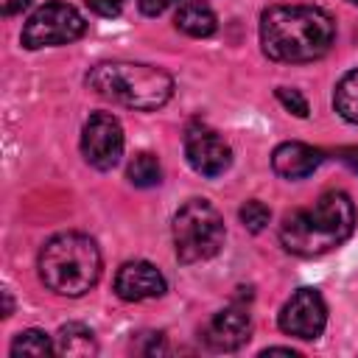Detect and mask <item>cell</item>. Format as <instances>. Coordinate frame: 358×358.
Wrapping results in <instances>:
<instances>
[{
  "label": "cell",
  "instance_id": "obj_12",
  "mask_svg": "<svg viewBox=\"0 0 358 358\" xmlns=\"http://www.w3.org/2000/svg\"><path fill=\"white\" fill-rule=\"evenodd\" d=\"M324 154L308 143H282L271 154V168L282 179H305L322 165Z\"/></svg>",
  "mask_w": 358,
  "mask_h": 358
},
{
  "label": "cell",
  "instance_id": "obj_6",
  "mask_svg": "<svg viewBox=\"0 0 358 358\" xmlns=\"http://www.w3.org/2000/svg\"><path fill=\"white\" fill-rule=\"evenodd\" d=\"M84 31H87V22L73 6H67V3H45L25 20L22 45L28 50L67 45V42H76Z\"/></svg>",
  "mask_w": 358,
  "mask_h": 358
},
{
  "label": "cell",
  "instance_id": "obj_4",
  "mask_svg": "<svg viewBox=\"0 0 358 358\" xmlns=\"http://www.w3.org/2000/svg\"><path fill=\"white\" fill-rule=\"evenodd\" d=\"M39 277L45 288L62 296L87 294L101 277V252L81 232H62L39 252Z\"/></svg>",
  "mask_w": 358,
  "mask_h": 358
},
{
  "label": "cell",
  "instance_id": "obj_13",
  "mask_svg": "<svg viewBox=\"0 0 358 358\" xmlns=\"http://www.w3.org/2000/svg\"><path fill=\"white\" fill-rule=\"evenodd\" d=\"M173 22H176V28H179L182 34L196 36V39L210 36V34H215V28H218L213 8H210L207 3H201V0H182V3L176 6Z\"/></svg>",
  "mask_w": 358,
  "mask_h": 358
},
{
  "label": "cell",
  "instance_id": "obj_23",
  "mask_svg": "<svg viewBox=\"0 0 358 358\" xmlns=\"http://www.w3.org/2000/svg\"><path fill=\"white\" fill-rule=\"evenodd\" d=\"M28 6H31V0H0V8H3V14H6V17L17 14V11L28 8Z\"/></svg>",
  "mask_w": 358,
  "mask_h": 358
},
{
  "label": "cell",
  "instance_id": "obj_18",
  "mask_svg": "<svg viewBox=\"0 0 358 358\" xmlns=\"http://www.w3.org/2000/svg\"><path fill=\"white\" fill-rule=\"evenodd\" d=\"M268 218H271L268 207H266L263 201H257V199H249V201L241 207V221H243V227H246L249 232H260V229H266Z\"/></svg>",
  "mask_w": 358,
  "mask_h": 358
},
{
  "label": "cell",
  "instance_id": "obj_17",
  "mask_svg": "<svg viewBox=\"0 0 358 358\" xmlns=\"http://www.w3.org/2000/svg\"><path fill=\"white\" fill-rule=\"evenodd\" d=\"M56 347L50 344V336L42 330H22L11 341V355H50Z\"/></svg>",
  "mask_w": 358,
  "mask_h": 358
},
{
  "label": "cell",
  "instance_id": "obj_11",
  "mask_svg": "<svg viewBox=\"0 0 358 358\" xmlns=\"http://www.w3.org/2000/svg\"><path fill=\"white\" fill-rule=\"evenodd\" d=\"M249 333H252V319H249L246 308L229 305L207 322L204 341H207V347H213L218 352H232L249 341Z\"/></svg>",
  "mask_w": 358,
  "mask_h": 358
},
{
  "label": "cell",
  "instance_id": "obj_8",
  "mask_svg": "<svg viewBox=\"0 0 358 358\" xmlns=\"http://www.w3.org/2000/svg\"><path fill=\"white\" fill-rule=\"evenodd\" d=\"M324 324H327V305L316 288L294 291L291 299L280 310V330L302 341L319 338Z\"/></svg>",
  "mask_w": 358,
  "mask_h": 358
},
{
  "label": "cell",
  "instance_id": "obj_24",
  "mask_svg": "<svg viewBox=\"0 0 358 358\" xmlns=\"http://www.w3.org/2000/svg\"><path fill=\"white\" fill-rule=\"evenodd\" d=\"M274 352H280V355H296V350H291V347H268V350H263V355H274Z\"/></svg>",
  "mask_w": 358,
  "mask_h": 358
},
{
  "label": "cell",
  "instance_id": "obj_21",
  "mask_svg": "<svg viewBox=\"0 0 358 358\" xmlns=\"http://www.w3.org/2000/svg\"><path fill=\"white\" fill-rule=\"evenodd\" d=\"M140 3V11L145 14V17H157V14H162L168 6H173L176 0H137Z\"/></svg>",
  "mask_w": 358,
  "mask_h": 358
},
{
  "label": "cell",
  "instance_id": "obj_14",
  "mask_svg": "<svg viewBox=\"0 0 358 358\" xmlns=\"http://www.w3.org/2000/svg\"><path fill=\"white\" fill-rule=\"evenodd\" d=\"M56 352L59 355H95L98 344L87 324L70 322V324H62V330L56 336Z\"/></svg>",
  "mask_w": 358,
  "mask_h": 358
},
{
  "label": "cell",
  "instance_id": "obj_2",
  "mask_svg": "<svg viewBox=\"0 0 358 358\" xmlns=\"http://www.w3.org/2000/svg\"><path fill=\"white\" fill-rule=\"evenodd\" d=\"M355 227V207L347 193L327 190L313 207L294 210L280 224V243L299 257H319L341 246Z\"/></svg>",
  "mask_w": 358,
  "mask_h": 358
},
{
  "label": "cell",
  "instance_id": "obj_16",
  "mask_svg": "<svg viewBox=\"0 0 358 358\" xmlns=\"http://www.w3.org/2000/svg\"><path fill=\"white\" fill-rule=\"evenodd\" d=\"M162 179V168H159V159L148 151H140L131 162H129V182L137 185V187H154L159 185Z\"/></svg>",
  "mask_w": 358,
  "mask_h": 358
},
{
  "label": "cell",
  "instance_id": "obj_10",
  "mask_svg": "<svg viewBox=\"0 0 358 358\" xmlns=\"http://www.w3.org/2000/svg\"><path fill=\"white\" fill-rule=\"evenodd\" d=\"M115 294L126 302H143L165 294V277L157 266L145 260L123 263L115 274Z\"/></svg>",
  "mask_w": 358,
  "mask_h": 358
},
{
  "label": "cell",
  "instance_id": "obj_15",
  "mask_svg": "<svg viewBox=\"0 0 358 358\" xmlns=\"http://www.w3.org/2000/svg\"><path fill=\"white\" fill-rule=\"evenodd\" d=\"M333 106L347 123L358 126V70H350L341 76L333 92Z\"/></svg>",
  "mask_w": 358,
  "mask_h": 358
},
{
  "label": "cell",
  "instance_id": "obj_7",
  "mask_svg": "<svg viewBox=\"0 0 358 358\" xmlns=\"http://www.w3.org/2000/svg\"><path fill=\"white\" fill-rule=\"evenodd\" d=\"M81 154L98 171L115 168L123 154V129H120L117 117H112L106 112L90 115V120L81 129Z\"/></svg>",
  "mask_w": 358,
  "mask_h": 358
},
{
  "label": "cell",
  "instance_id": "obj_19",
  "mask_svg": "<svg viewBox=\"0 0 358 358\" xmlns=\"http://www.w3.org/2000/svg\"><path fill=\"white\" fill-rule=\"evenodd\" d=\"M277 101H280L288 112H294L296 117H308V101H305V95H302L299 90L280 87V90H277Z\"/></svg>",
  "mask_w": 358,
  "mask_h": 358
},
{
  "label": "cell",
  "instance_id": "obj_25",
  "mask_svg": "<svg viewBox=\"0 0 358 358\" xmlns=\"http://www.w3.org/2000/svg\"><path fill=\"white\" fill-rule=\"evenodd\" d=\"M350 3H355V6H358V0H350Z\"/></svg>",
  "mask_w": 358,
  "mask_h": 358
},
{
  "label": "cell",
  "instance_id": "obj_1",
  "mask_svg": "<svg viewBox=\"0 0 358 358\" xmlns=\"http://www.w3.org/2000/svg\"><path fill=\"white\" fill-rule=\"evenodd\" d=\"M333 36L330 14L316 6H271L260 17V45L274 62H316L330 50Z\"/></svg>",
  "mask_w": 358,
  "mask_h": 358
},
{
  "label": "cell",
  "instance_id": "obj_9",
  "mask_svg": "<svg viewBox=\"0 0 358 358\" xmlns=\"http://www.w3.org/2000/svg\"><path fill=\"white\" fill-rule=\"evenodd\" d=\"M185 157L190 168L207 179L221 176L232 165V148L224 143V137L199 123L185 131Z\"/></svg>",
  "mask_w": 358,
  "mask_h": 358
},
{
  "label": "cell",
  "instance_id": "obj_5",
  "mask_svg": "<svg viewBox=\"0 0 358 358\" xmlns=\"http://www.w3.org/2000/svg\"><path fill=\"white\" fill-rule=\"evenodd\" d=\"M224 218L207 199H190L173 215V249L182 263H201L224 246Z\"/></svg>",
  "mask_w": 358,
  "mask_h": 358
},
{
  "label": "cell",
  "instance_id": "obj_22",
  "mask_svg": "<svg viewBox=\"0 0 358 358\" xmlns=\"http://www.w3.org/2000/svg\"><path fill=\"white\" fill-rule=\"evenodd\" d=\"M336 157H338L352 173H358V145H344V148L336 151Z\"/></svg>",
  "mask_w": 358,
  "mask_h": 358
},
{
  "label": "cell",
  "instance_id": "obj_20",
  "mask_svg": "<svg viewBox=\"0 0 358 358\" xmlns=\"http://www.w3.org/2000/svg\"><path fill=\"white\" fill-rule=\"evenodd\" d=\"M129 0H87V6L101 17H117Z\"/></svg>",
  "mask_w": 358,
  "mask_h": 358
},
{
  "label": "cell",
  "instance_id": "obj_3",
  "mask_svg": "<svg viewBox=\"0 0 358 358\" xmlns=\"http://www.w3.org/2000/svg\"><path fill=\"white\" fill-rule=\"evenodd\" d=\"M87 87L117 106L140 112L159 109L173 95V78L140 62H101L87 73Z\"/></svg>",
  "mask_w": 358,
  "mask_h": 358
}]
</instances>
